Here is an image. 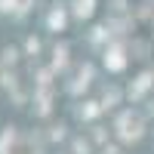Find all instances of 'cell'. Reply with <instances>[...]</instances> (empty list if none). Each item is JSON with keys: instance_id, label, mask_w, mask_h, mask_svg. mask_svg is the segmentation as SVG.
Instances as JSON below:
<instances>
[{"instance_id": "6da1fadb", "label": "cell", "mask_w": 154, "mask_h": 154, "mask_svg": "<svg viewBox=\"0 0 154 154\" xmlns=\"http://www.w3.org/2000/svg\"><path fill=\"white\" fill-rule=\"evenodd\" d=\"M74 151H77V154H86V145L80 142V139H74Z\"/></svg>"}]
</instances>
